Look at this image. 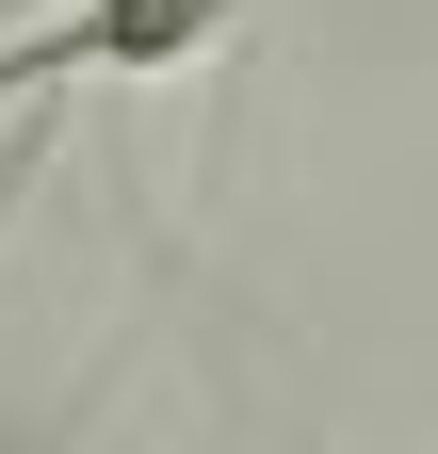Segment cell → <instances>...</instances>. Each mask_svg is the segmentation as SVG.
Here are the masks:
<instances>
[{"label": "cell", "instance_id": "6da1fadb", "mask_svg": "<svg viewBox=\"0 0 438 454\" xmlns=\"http://www.w3.org/2000/svg\"><path fill=\"white\" fill-rule=\"evenodd\" d=\"M228 33H244V0H66L49 33L0 49V114L17 98H82V82H179Z\"/></svg>", "mask_w": 438, "mask_h": 454}]
</instances>
